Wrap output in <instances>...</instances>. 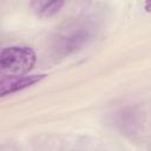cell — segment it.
Here are the masks:
<instances>
[{"instance_id":"obj_3","label":"cell","mask_w":151,"mask_h":151,"mask_svg":"<svg viewBox=\"0 0 151 151\" xmlns=\"http://www.w3.org/2000/svg\"><path fill=\"white\" fill-rule=\"evenodd\" d=\"M45 78V74H31V76H22V77H14V78H8L7 80L2 79L1 80V88H0V94L7 96L12 94L14 92L21 91L28 86H32L39 81H41Z\"/></svg>"},{"instance_id":"obj_4","label":"cell","mask_w":151,"mask_h":151,"mask_svg":"<svg viewBox=\"0 0 151 151\" xmlns=\"http://www.w3.org/2000/svg\"><path fill=\"white\" fill-rule=\"evenodd\" d=\"M32 8L35 11V13L39 17L48 18L54 14H57L60 8L64 6L63 1H33L31 2Z\"/></svg>"},{"instance_id":"obj_1","label":"cell","mask_w":151,"mask_h":151,"mask_svg":"<svg viewBox=\"0 0 151 151\" xmlns=\"http://www.w3.org/2000/svg\"><path fill=\"white\" fill-rule=\"evenodd\" d=\"M35 63V53L27 46H11L1 51L0 70L1 74L14 78L28 72Z\"/></svg>"},{"instance_id":"obj_2","label":"cell","mask_w":151,"mask_h":151,"mask_svg":"<svg viewBox=\"0 0 151 151\" xmlns=\"http://www.w3.org/2000/svg\"><path fill=\"white\" fill-rule=\"evenodd\" d=\"M90 38V32L87 28L84 27H77L65 35L60 37L58 41V50L61 54H68L80 46H83L86 40Z\"/></svg>"},{"instance_id":"obj_5","label":"cell","mask_w":151,"mask_h":151,"mask_svg":"<svg viewBox=\"0 0 151 151\" xmlns=\"http://www.w3.org/2000/svg\"><path fill=\"white\" fill-rule=\"evenodd\" d=\"M144 7H145V9L147 12H151V1H146L145 5H144Z\"/></svg>"}]
</instances>
